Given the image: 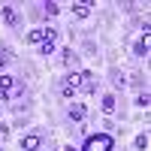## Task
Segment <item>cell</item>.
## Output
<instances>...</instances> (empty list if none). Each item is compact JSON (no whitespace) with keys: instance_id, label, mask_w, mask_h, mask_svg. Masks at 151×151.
Segmentation results:
<instances>
[{"instance_id":"obj_1","label":"cell","mask_w":151,"mask_h":151,"mask_svg":"<svg viewBox=\"0 0 151 151\" xmlns=\"http://www.w3.org/2000/svg\"><path fill=\"white\" fill-rule=\"evenodd\" d=\"M115 148V139H112L109 133H94V136H88L82 151H112Z\"/></svg>"},{"instance_id":"obj_2","label":"cell","mask_w":151,"mask_h":151,"mask_svg":"<svg viewBox=\"0 0 151 151\" xmlns=\"http://www.w3.org/2000/svg\"><path fill=\"white\" fill-rule=\"evenodd\" d=\"M58 94L64 97V100H73L76 94H79V73H70V76H64V79L58 82Z\"/></svg>"},{"instance_id":"obj_3","label":"cell","mask_w":151,"mask_h":151,"mask_svg":"<svg viewBox=\"0 0 151 151\" xmlns=\"http://www.w3.org/2000/svg\"><path fill=\"white\" fill-rule=\"evenodd\" d=\"M79 91H85V94H97V76H94L91 70L79 73Z\"/></svg>"},{"instance_id":"obj_4","label":"cell","mask_w":151,"mask_h":151,"mask_svg":"<svg viewBox=\"0 0 151 151\" xmlns=\"http://www.w3.org/2000/svg\"><path fill=\"white\" fill-rule=\"evenodd\" d=\"M48 36H58V30L55 27H36V30H30L27 33V42H33V45H42Z\"/></svg>"},{"instance_id":"obj_5","label":"cell","mask_w":151,"mask_h":151,"mask_svg":"<svg viewBox=\"0 0 151 151\" xmlns=\"http://www.w3.org/2000/svg\"><path fill=\"white\" fill-rule=\"evenodd\" d=\"M18 88V76H9V73H0V97H9L12 91Z\"/></svg>"},{"instance_id":"obj_6","label":"cell","mask_w":151,"mask_h":151,"mask_svg":"<svg viewBox=\"0 0 151 151\" xmlns=\"http://www.w3.org/2000/svg\"><path fill=\"white\" fill-rule=\"evenodd\" d=\"M40 148H42V136H40V133L21 136V151H40Z\"/></svg>"},{"instance_id":"obj_7","label":"cell","mask_w":151,"mask_h":151,"mask_svg":"<svg viewBox=\"0 0 151 151\" xmlns=\"http://www.w3.org/2000/svg\"><path fill=\"white\" fill-rule=\"evenodd\" d=\"M85 115H88L85 103H76V100H73V103L67 106V118H70V121H85Z\"/></svg>"},{"instance_id":"obj_8","label":"cell","mask_w":151,"mask_h":151,"mask_svg":"<svg viewBox=\"0 0 151 151\" xmlns=\"http://www.w3.org/2000/svg\"><path fill=\"white\" fill-rule=\"evenodd\" d=\"M0 18H3L9 27H18V12L12 9V6H0Z\"/></svg>"},{"instance_id":"obj_9","label":"cell","mask_w":151,"mask_h":151,"mask_svg":"<svg viewBox=\"0 0 151 151\" xmlns=\"http://www.w3.org/2000/svg\"><path fill=\"white\" fill-rule=\"evenodd\" d=\"M133 55L136 58H148V33H142L139 40L133 42Z\"/></svg>"},{"instance_id":"obj_10","label":"cell","mask_w":151,"mask_h":151,"mask_svg":"<svg viewBox=\"0 0 151 151\" xmlns=\"http://www.w3.org/2000/svg\"><path fill=\"white\" fill-rule=\"evenodd\" d=\"M115 97H112V94H103V100H100V109H103L106 112V115H112V112H115Z\"/></svg>"},{"instance_id":"obj_11","label":"cell","mask_w":151,"mask_h":151,"mask_svg":"<svg viewBox=\"0 0 151 151\" xmlns=\"http://www.w3.org/2000/svg\"><path fill=\"white\" fill-rule=\"evenodd\" d=\"M55 48H58V36H48V40L40 45V55H45V58H48V55L55 52Z\"/></svg>"},{"instance_id":"obj_12","label":"cell","mask_w":151,"mask_h":151,"mask_svg":"<svg viewBox=\"0 0 151 151\" xmlns=\"http://www.w3.org/2000/svg\"><path fill=\"white\" fill-rule=\"evenodd\" d=\"M73 15L76 18H88V15H91V6H88V3H73Z\"/></svg>"},{"instance_id":"obj_13","label":"cell","mask_w":151,"mask_h":151,"mask_svg":"<svg viewBox=\"0 0 151 151\" xmlns=\"http://www.w3.org/2000/svg\"><path fill=\"white\" fill-rule=\"evenodd\" d=\"M136 106H139V109H148V106H151V94H148V91H139V94H136Z\"/></svg>"},{"instance_id":"obj_14","label":"cell","mask_w":151,"mask_h":151,"mask_svg":"<svg viewBox=\"0 0 151 151\" xmlns=\"http://www.w3.org/2000/svg\"><path fill=\"white\" fill-rule=\"evenodd\" d=\"M64 64H67V67H76V64H79V55H76L73 48H67V52H64Z\"/></svg>"},{"instance_id":"obj_15","label":"cell","mask_w":151,"mask_h":151,"mask_svg":"<svg viewBox=\"0 0 151 151\" xmlns=\"http://www.w3.org/2000/svg\"><path fill=\"white\" fill-rule=\"evenodd\" d=\"M42 9H45V15H58V12H60V3L48 0V3H42Z\"/></svg>"},{"instance_id":"obj_16","label":"cell","mask_w":151,"mask_h":151,"mask_svg":"<svg viewBox=\"0 0 151 151\" xmlns=\"http://www.w3.org/2000/svg\"><path fill=\"white\" fill-rule=\"evenodd\" d=\"M133 148H136V151H145V148H148V136L139 133V136H136V142H133Z\"/></svg>"},{"instance_id":"obj_17","label":"cell","mask_w":151,"mask_h":151,"mask_svg":"<svg viewBox=\"0 0 151 151\" xmlns=\"http://www.w3.org/2000/svg\"><path fill=\"white\" fill-rule=\"evenodd\" d=\"M9 60H12V52H9V48H3V52H0V70H3Z\"/></svg>"},{"instance_id":"obj_18","label":"cell","mask_w":151,"mask_h":151,"mask_svg":"<svg viewBox=\"0 0 151 151\" xmlns=\"http://www.w3.org/2000/svg\"><path fill=\"white\" fill-rule=\"evenodd\" d=\"M112 82H115V88H124V82H127V79H124L121 73H112Z\"/></svg>"}]
</instances>
